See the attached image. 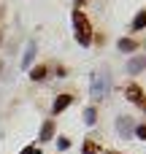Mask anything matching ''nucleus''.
I'll return each mask as SVG.
<instances>
[{
  "instance_id": "f257e3e1",
  "label": "nucleus",
  "mask_w": 146,
  "mask_h": 154,
  "mask_svg": "<svg viewBox=\"0 0 146 154\" xmlns=\"http://www.w3.org/2000/svg\"><path fill=\"white\" fill-rule=\"evenodd\" d=\"M73 24H76V35H92L89 32V19L81 11H73Z\"/></svg>"
},
{
  "instance_id": "f03ea898",
  "label": "nucleus",
  "mask_w": 146,
  "mask_h": 154,
  "mask_svg": "<svg viewBox=\"0 0 146 154\" xmlns=\"http://www.w3.org/2000/svg\"><path fill=\"white\" fill-rule=\"evenodd\" d=\"M116 130H119L122 138H130V135H133V119H130V116H119V119H116Z\"/></svg>"
},
{
  "instance_id": "7ed1b4c3",
  "label": "nucleus",
  "mask_w": 146,
  "mask_h": 154,
  "mask_svg": "<svg viewBox=\"0 0 146 154\" xmlns=\"http://www.w3.org/2000/svg\"><path fill=\"white\" fill-rule=\"evenodd\" d=\"M127 100H133V103H138L141 108H146V97L141 95V87H135V84L127 87Z\"/></svg>"
},
{
  "instance_id": "20e7f679",
  "label": "nucleus",
  "mask_w": 146,
  "mask_h": 154,
  "mask_svg": "<svg viewBox=\"0 0 146 154\" xmlns=\"http://www.w3.org/2000/svg\"><path fill=\"white\" fill-rule=\"evenodd\" d=\"M106 84H108V81H106L103 76H98V79L92 81V97H103V95H106Z\"/></svg>"
},
{
  "instance_id": "39448f33",
  "label": "nucleus",
  "mask_w": 146,
  "mask_h": 154,
  "mask_svg": "<svg viewBox=\"0 0 146 154\" xmlns=\"http://www.w3.org/2000/svg\"><path fill=\"white\" fill-rule=\"evenodd\" d=\"M70 103H73V97H70V95H60V97L54 100V106H51V111H54V114H60V111H65V108H68Z\"/></svg>"
},
{
  "instance_id": "423d86ee",
  "label": "nucleus",
  "mask_w": 146,
  "mask_h": 154,
  "mask_svg": "<svg viewBox=\"0 0 146 154\" xmlns=\"http://www.w3.org/2000/svg\"><path fill=\"white\" fill-rule=\"evenodd\" d=\"M144 68H146V57H133L127 62V73H141Z\"/></svg>"
},
{
  "instance_id": "0eeeda50",
  "label": "nucleus",
  "mask_w": 146,
  "mask_h": 154,
  "mask_svg": "<svg viewBox=\"0 0 146 154\" xmlns=\"http://www.w3.org/2000/svg\"><path fill=\"white\" fill-rule=\"evenodd\" d=\"M116 46H119V51H125V54H130V51L135 49V43H133L130 38H119V43H116Z\"/></svg>"
},
{
  "instance_id": "6e6552de",
  "label": "nucleus",
  "mask_w": 146,
  "mask_h": 154,
  "mask_svg": "<svg viewBox=\"0 0 146 154\" xmlns=\"http://www.w3.org/2000/svg\"><path fill=\"white\" fill-rule=\"evenodd\" d=\"M46 73H49V70H46V65H38V68H33V70H30V79H33V81H41Z\"/></svg>"
},
{
  "instance_id": "1a4fd4ad",
  "label": "nucleus",
  "mask_w": 146,
  "mask_h": 154,
  "mask_svg": "<svg viewBox=\"0 0 146 154\" xmlns=\"http://www.w3.org/2000/svg\"><path fill=\"white\" fill-rule=\"evenodd\" d=\"M54 135V122H46L43 127H41V141H49Z\"/></svg>"
},
{
  "instance_id": "9d476101",
  "label": "nucleus",
  "mask_w": 146,
  "mask_h": 154,
  "mask_svg": "<svg viewBox=\"0 0 146 154\" xmlns=\"http://www.w3.org/2000/svg\"><path fill=\"white\" fill-rule=\"evenodd\" d=\"M146 27V11H141L135 19H133V30H144Z\"/></svg>"
},
{
  "instance_id": "9b49d317",
  "label": "nucleus",
  "mask_w": 146,
  "mask_h": 154,
  "mask_svg": "<svg viewBox=\"0 0 146 154\" xmlns=\"http://www.w3.org/2000/svg\"><path fill=\"white\" fill-rule=\"evenodd\" d=\"M33 57H35V46H30V49L24 51V60H22V68H30V62H33Z\"/></svg>"
},
{
  "instance_id": "f8f14e48",
  "label": "nucleus",
  "mask_w": 146,
  "mask_h": 154,
  "mask_svg": "<svg viewBox=\"0 0 146 154\" xmlns=\"http://www.w3.org/2000/svg\"><path fill=\"white\" fill-rule=\"evenodd\" d=\"M84 122H87V125H95V122H98V111H95V108H87V111H84Z\"/></svg>"
},
{
  "instance_id": "ddd939ff",
  "label": "nucleus",
  "mask_w": 146,
  "mask_h": 154,
  "mask_svg": "<svg viewBox=\"0 0 146 154\" xmlns=\"http://www.w3.org/2000/svg\"><path fill=\"white\" fill-rule=\"evenodd\" d=\"M98 152V146H95V143H89V141H87V143H84V154H95Z\"/></svg>"
},
{
  "instance_id": "4468645a",
  "label": "nucleus",
  "mask_w": 146,
  "mask_h": 154,
  "mask_svg": "<svg viewBox=\"0 0 146 154\" xmlns=\"http://www.w3.org/2000/svg\"><path fill=\"white\" fill-rule=\"evenodd\" d=\"M135 135L144 141V138H146V125H138V127H135Z\"/></svg>"
},
{
  "instance_id": "2eb2a0df",
  "label": "nucleus",
  "mask_w": 146,
  "mask_h": 154,
  "mask_svg": "<svg viewBox=\"0 0 146 154\" xmlns=\"http://www.w3.org/2000/svg\"><path fill=\"white\" fill-rule=\"evenodd\" d=\"M68 146H70L68 138H60V141H57V149H68Z\"/></svg>"
},
{
  "instance_id": "dca6fc26",
  "label": "nucleus",
  "mask_w": 146,
  "mask_h": 154,
  "mask_svg": "<svg viewBox=\"0 0 146 154\" xmlns=\"http://www.w3.org/2000/svg\"><path fill=\"white\" fill-rule=\"evenodd\" d=\"M19 154H38V149H35V146H27V149H22Z\"/></svg>"
},
{
  "instance_id": "f3484780",
  "label": "nucleus",
  "mask_w": 146,
  "mask_h": 154,
  "mask_svg": "<svg viewBox=\"0 0 146 154\" xmlns=\"http://www.w3.org/2000/svg\"><path fill=\"white\" fill-rule=\"evenodd\" d=\"M76 3H87V0H76Z\"/></svg>"
}]
</instances>
